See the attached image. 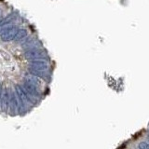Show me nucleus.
I'll list each match as a JSON object with an SVG mask.
<instances>
[{"mask_svg":"<svg viewBox=\"0 0 149 149\" xmlns=\"http://www.w3.org/2000/svg\"><path fill=\"white\" fill-rule=\"evenodd\" d=\"M31 67L34 70H37V71H46L48 69L49 65L48 63L44 61L43 59L42 60H34L32 61V63H30Z\"/></svg>","mask_w":149,"mask_h":149,"instance_id":"2","label":"nucleus"},{"mask_svg":"<svg viewBox=\"0 0 149 149\" xmlns=\"http://www.w3.org/2000/svg\"><path fill=\"white\" fill-rule=\"evenodd\" d=\"M23 90L28 93V95L36 96L37 94L36 86L35 85V84H33L32 82L26 80V79L24 80V83H23Z\"/></svg>","mask_w":149,"mask_h":149,"instance_id":"3","label":"nucleus"},{"mask_svg":"<svg viewBox=\"0 0 149 149\" xmlns=\"http://www.w3.org/2000/svg\"><path fill=\"white\" fill-rule=\"evenodd\" d=\"M16 91H17V96L20 99V101L22 102V104H29V97H28L27 92L23 90V88L21 86H16Z\"/></svg>","mask_w":149,"mask_h":149,"instance_id":"4","label":"nucleus"},{"mask_svg":"<svg viewBox=\"0 0 149 149\" xmlns=\"http://www.w3.org/2000/svg\"><path fill=\"white\" fill-rule=\"evenodd\" d=\"M24 57L28 60H42L46 57L45 53L40 49H29L28 51L24 53Z\"/></svg>","mask_w":149,"mask_h":149,"instance_id":"1","label":"nucleus"},{"mask_svg":"<svg viewBox=\"0 0 149 149\" xmlns=\"http://www.w3.org/2000/svg\"><path fill=\"white\" fill-rule=\"evenodd\" d=\"M126 148V144H122V146H120L118 149H125Z\"/></svg>","mask_w":149,"mask_h":149,"instance_id":"9","label":"nucleus"},{"mask_svg":"<svg viewBox=\"0 0 149 149\" xmlns=\"http://www.w3.org/2000/svg\"><path fill=\"white\" fill-rule=\"evenodd\" d=\"M1 93L2 91H1V87H0V99H1Z\"/></svg>","mask_w":149,"mask_h":149,"instance_id":"10","label":"nucleus"},{"mask_svg":"<svg viewBox=\"0 0 149 149\" xmlns=\"http://www.w3.org/2000/svg\"><path fill=\"white\" fill-rule=\"evenodd\" d=\"M2 15V11H1V9H0V16Z\"/></svg>","mask_w":149,"mask_h":149,"instance_id":"11","label":"nucleus"},{"mask_svg":"<svg viewBox=\"0 0 149 149\" xmlns=\"http://www.w3.org/2000/svg\"><path fill=\"white\" fill-rule=\"evenodd\" d=\"M140 149H149V143H141L139 144Z\"/></svg>","mask_w":149,"mask_h":149,"instance_id":"8","label":"nucleus"},{"mask_svg":"<svg viewBox=\"0 0 149 149\" xmlns=\"http://www.w3.org/2000/svg\"><path fill=\"white\" fill-rule=\"evenodd\" d=\"M25 79H26V80H28V81L32 82L33 84H35L36 86H39L40 85V80L36 77H33V76L32 77H27Z\"/></svg>","mask_w":149,"mask_h":149,"instance_id":"7","label":"nucleus"},{"mask_svg":"<svg viewBox=\"0 0 149 149\" xmlns=\"http://www.w3.org/2000/svg\"><path fill=\"white\" fill-rule=\"evenodd\" d=\"M1 102H2V105L4 110H7L8 107L9 105V96H8V92L6 88H3L2 93H1Z\"/></svg>","mask_w":149,"mask_h":149,"instance_id":"5","label":"nucleus"},{"mask_svg":"<svg viewBox=\"0 0 149 149\" xmlns=\"http://www.w3.org/2000/svg\"><path fill=\"white\" fill-rule=\"evenodd\" d=\"M27 36V32H26V30H24V29H21V30H19L18 31V33H17V35H16V36H15V41H21L22 39H23L24 37Z\"/></svg>","mask_w":149,"mask_h":149,"instance_id":"6","label":"nucleus"}]
</instances>
